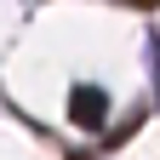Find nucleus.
Segmentation results:
<instances>
[{
  "instance_id": "f257e3e1",
  "label": "nucleus",
  "mask_w": 160,
  "mask_h": 160,
  "mask_svg": "<svg viewBox=\"0 0 160 160\" xmlns=\"http://www.w3.org/2000/svg\"><path fill=\"white\" fill-rule=\"evenodd\" d=\"M69 120H74L80 132H103V120H109V92L80 80V86L69 92Z\"/></svg>"
},
{
  "instance_id": "7ed1b4c3",
  "label": "nucleus",
  "mask_w": 160,
  "mask_h": 160,
  "mask_svg": "<svg viewBox=\"0 0 160 160\" xmlns=\"http://www.w3.org/2000/svg\"><path fill=\"white\" fill-rule=\"evenodd\" d=\"M120 6H132V12H154L160 0H120Z\"/></svg>"
},
{
  "instance_id": "f03ea898",
  "label": "nucleus",
  "mask_w": 160,
  "mask_h": 160,
  "mask_svg": "<svg viewBox=\"0 0 160 160\" xmlns=\"http://www.w3.org/2000/svg\"><path fill=\"white\" fill-rule=\"evenodd\" d=\"M137 126H143V114H132V120H120V126H114V132H109V143H114V149H120V143H126V137H132V132H137Z\"/></svg>"
}]
</instances>
